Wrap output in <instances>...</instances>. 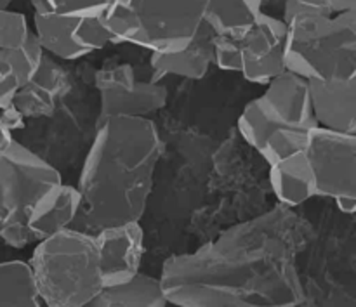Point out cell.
<instances>
[{
	"mask_svg": "<svg viewBox=\"0 0 356 307\" xmlns=\"http://www.w3.org/2000/svg\"><path fill=\"white\" fill-rule=\"evenodd\" d=\"M309 236L306 219L277 205L169 257L160 288L176 307H299L306 294L298 256Z\"/></svg>",
	"mask_w": 356,
	"mask_h": 307,
	"instance_id": "6da1fadb",
	"label": "cell"
},
{
	"mask_svg": "<svg viewBox=\"0 0 356 307\" xmlns=\"http://www.w3.org/2000/svg\"><path fill=\"white\" fill-rule=\"evenodd\" d=\"M162 151V138L152 118L115 117L96 124L76 184L80 212L73 229L94 235L141 221Z\"/></svg>",
	"mask_w": 356,
	"mask_h": 307,
	"instance_id": "7a4b0ae2",
	"label": "cell"
},
{
	"mask_svg": "<svg viewBox=\"0 0 356 307\" xmlns=\"http://www.w3.org/2000/svg\"><path fill=\"white\" fill-rule=\"evenodd\" d=\"M236 127L268 165L302 151L308 132L318 127L309 108L308 82L294 73H282L245 104Z\"/></svg>",
	"mask_w": 356,
	"mask_h": 307,
	"instance_id": "3957f363",
	"label": "cell"
},
{
	"mask_svg": "<svg viewBox=\"0 0 356 307\" xmlns=\"http://www.w3.org/2000/svg\"><path fill=\"white\" fill-rule=\"evenodd\" d=\"M28 266L45 307H83L104 288L96 238L79 229L35 243Z\"/></svg>",
	"mask_w": 356,
	"mask_h": 307,
	"instance_id": "277c9868",
	"label": "cell"
},
{
	"mask_svg": "<svg viewBox=\"0 0 356 307\" xmlns=\"http://www.w3.org/2000/svg\"><path fill=\"white\" fill-rule=\"evenodd\" d=\"M211 0H110L101 16L111 44L149 52H176L190 44L204 23Z\"/></svg>",
	"mask_w": 356,
	"mask_h": 307,
	"instance_id": "5b68a950",
	"label": "cell"
},
{
	"mask_svg": "<svg viewBox=\"0 0 356 307\" xmlns=\"http://www.w3.org/2000/svg\"><path fill=\"white\" fill-rule=\"evenodd\" d=\"M285 26V72L305 80L355 78L356 13L301 16Z\"/></svg>",
	"mask_w": 356,
	"mask_h": 307,
	"instance_id": "8992f818",
	"label": "cell"
},
{
	"mask_svg": "<svg viewBox=\"0 0 356 307\" xmlns=\"http://www.w3.org/2000/svg\"><path fill=\"white\" fill-rule=\"evenodd\" d=\"M61 181L54 165L13 139L0 155V242L16 250L37 243L26 226L28 212Z\"/></svg>",
	"mask_w": 356,
	"mask_h": 307,
	"instance_id": "52a82bcc",
	"label": "cell"
},
{
	"mask_svg": "<svg viewBox=\"0 0 356 307\" xmlns=\"http://www.w3.org/2000/svg\"><path fill=\"white\" fill-rule=\"evenodd\" d=\"M302 153L315 197H356V135L315 127L308 132Z\"/></svg>",
	"mask_w": 356,
	"mask_h": 307,
	"instance_id": "ba28073f",
	"label": "cell"
},
{
	"mask_svg": "<svg viewBox=\"0 0 356 307\" xmlns=\"http://www.w3.org/2000/svg\"><path fill=\"white\" fill-rule=\"evenodd\" d=\"M99 92V122L115 117L149 118L169 103V90L156 82H146L136 76L127 63L104 66L94 75Z\"/></svg>",
	"mask_w": 356,
	"mask_h": 307,
	"instance_id": "9c48e42d",
	"label": "cell"
},
{
	"mask_svg": "<svg viewBox=\"0 0 356 307\" xmlns=\"http://www.w3.org/2000/svg\"><path fill=\"white\" fill-rule=\"evenodd\" d=\"M33 35L45 56L75 61L111 44L106 30L94 17L38 16L33 14Z\"/></svg>",
	"mask_w": 356,
	"mask_h": 307,
	"instance_id": "30bf717a",
	"label": "cell"
},
{
	"mask_svg": "<svg viewBox=\"0 0 356 307\" xmlns=\"http://www.w3.org/2000/svg\"><path fill=\"white\" fill-rule=\"evenodd\" d=\"M287 26L282 17L261 13L256 23L238 40L240 75L250 83L268 85L285 73Z\"/></svg>",
	"mask_w": 356,
	"mask_h": 307,
	"instance_id": "8fae6325",
	"label": "cell"
},
{
	"mask_svg": "<svg viewBox=\"0 0 356 307\" xmlns=\"http://www.w3.org/2000/svg\"><path fill=\"white\" fill-rule=\"evenodd\" d=\"M99 250L103 287H120L141 274L145 233L139 222L111 226L94 233Z\"/></svg>",
	"mask_w": 356,
	"mask_h": 307,
	"instance_id": "7c38bea8",
	"label": "cell"
},
{
	"mask_svg": "<svg viewBox=\"0 0 356 307\" xmlns=\"http://www.w3.org/2000/svg\"><path fill=\"white\" fill-rule=\"evenodd\" d=\"M306 82L316 125L337 134L356 135V76Z\"/></svg>",
	"mask_w": 356,
	"mask_h": 307,
	"instance_id": "4fadbf2b",
	"label": "cell"
},
{
	"mask_svg": "<svg viewBox=\"0 0 356 307\" xmlns=\"http://www.w3.org/2000/svg\"><path fill=\"white\" fill-rule=\"evenodd\" d=\"M80 212V193L76 186L61 181L49 188L28 212L26 226L35 242L51 238L52 235L73 228Z\"/></svg>",
	"mask_w": 356,
	"mask_h": 307,
	"instance_id": "5bb4252c",
	"label": "cell"
},
{
	"mask_svg": "<svg viewBox=\"0 0 356 307\" xmlns=\"http://www.w3.org/2000/svg\"><path fill=\"white\" fill-rule=\"evenodd\" d=\"M216 35L202 23L190 44L176 52H149V66L156 76L202 80L214 65Z\"/></svg>",
	"mask_w": 356,
	"mask_h": 307,
	"instance_id": "9a60e30c",
	"label": "cell"
},
{
	"mask_svg": "<svg viewBox=\"0 0 356 307\" xmlns=\"http://www.w3.org/2000/svg\"><path fill=\"white\" fill-rule=\"evenodd\" d=\"M68 87V76L61 66L52 61L51 56H45L37 75L16 92L13 106L24 120L51 117Z\"/></svg>",
	"mask_w": 356,
	"mask_h": 307,
	"instance_id": "2e32d148",
	"label": "cell"
},
{
	"mask_svg": "<svg viewBox=\"0 0 356 307\" xmlns=\"http://www.w3.org/2000/svg\"><path fill=\"white\" fill-rule=\"evenodd\" d=\"M268 181H270L271 191L277 197L278 205L282 207L296 208L315 198L312 176H309L308 163L302 151L271 163Z\"/></svg>",
	"mask_w": 356,
	"mask_h": 307,
	"instance_id": "e0dca14e",
	"label": "cell"
},
{
	"mask_svg": "<svg viewBox=\"0 0 356 307\" xmlns=\"http://www.w3.org/2000/svg\"><path fill=\"white\" fill-rule=\"evenodd\" d=\"M264 13L263 0H211L204 14V24L216 37L240 40Z\"/></svg>",
	"mask_w": 356,
	"mask_h": 307,
	"instance_id": "ac0fdd59",
	"label": "cell"
},
{
	"mask_svg": "<svg viewBox=\"0 0 356 307\" xmlns=\"http://www.w3.org/2000/svg\"><path fill=\"white\" fill-rule=\"evenodd\" d=\"M165 295L160 288L159 278L138 274L131 283L103 288L83 307H167Z\"/></svg>",
	"mask_w": 356,
	"mask_h": 307,
	"instance_id": "d6986e66",
	"label": "cell"
},
{
	"mask_svg": "<svg viewBox=\"0 0 356 307\" xmlns=\"http://www.w3.org/2000/svg\"><path fill=\"white\" fill-rule=\"evenodd\" d=\"M0 307H44L28 260L0 263Z\"/></svg>",
	"mask_w": 356,
	"mask_h": 307,
	"instance_id": "ffe728a7",
	"label": "cell"
},
{
	"mask_svg": "<svg viewBox=\"0 0 356 307\" xmlns=\"http://www.w3.org/2000/svg\"><path fill=\"white\" fill-rule=\"evenodd\" d=\"M44 58L45 52L42 51L40 44H38L33 31H30L26 40H24L19 47L0 51V61H2L3 65L13 72V75L16 76L17 83H19V89L26 85V83L37 75Z\"/></svg>",
	"mask_w": 356,
	"mask_h": 307,
	"instance_id": "44dd1931",
	"label": "cell"
},
{
	"mask_svg": "<svg viewBox=\"0 0 356 307\" xmlns=\"http://www.w3.org/2000/svg\"><path fill=\"white\" fill-rule=\"evenodd\" d=\"M33 14L38 16L94 17L101 19L110 0H30Z\"/></svg>",
	"mask_w": 356,
	"mask_h": 307,
	"instance_id": "7402d4cb",
	"label": "cell"
},
{
	"mask_svg": "<svg viewBox=\"0 0 356 307\" xmlns=\"http://www.w3.org/2000/svg\"><path fill=\"white\" fill-rule=\"evenodd\" d=\"M30 31V23L24 14L17 10L0 9V51L19 47L26 40Z\"/></svg>",
	"mask_w": 356,
	"mask_h": 307,
	"instance_id": "603a6c76",
	"label": "cell"
},
{
	"mask_svg": "<svg viewBox=\"0 0 356 307\" xmlns=\"http://www.w3.org/2000/svg\"><path fill=\"white\" fill-rule=\"evenodd\" d=\"M214 66L222 72H240V45L235 38L214 37Z\"/></svg>",
	"mask_w": 356,
	"mask_h": 307,
	"instance_id": "cb8c5ba5",
	"label": "cell"
},
{
	"mask_svg": "<svg viewBox=\"0 0 356 307\" xmlns=\"http://www.w3.org/2000/svg\"><path fill=\"white\" fill-rule=\"evenodd\" d=\"M282 21L285 24L294 17L313 16V14H323L330 16V9L327 7L325 0H282Z\"/></svg>",
	"mask_w": 356,
	"mask_h": 307,
	"instance_id": "d4e9b609",
	"label": "cell"
},
{
	"mask_svg": "<svg viewBox=\"0 0 356 307\" xmlns=\"http://www.w3.org/2000/svg\"><path fill=\"white\" fill-rule=\"evenodd\" d=\"M0 122H2V125L10 132V134H13L14 131H17V128L24 127V117L13 106V104H10L9 108L0 110Z\"/></svg>",
	"mask_w": 356,
	"mask_h": 307,
	"instance_id": "484cf974",
	"label": "cell"
},
{
	"mask_svg": "<svg viewBox=\"0 0 356 307\" xmlns=\"http://www.w3.org/2000/svg\"><path fill=\"white\" fill-rule=\"evenodd\" d=\"M325 3L332 14L356 13V0H325Z\"/></svg>",
	"mask_w": 356,
	"mask_h": 307,
	"instance_id": "4316f807",
	"label": "cell"
},
{
	"mask_svg": "<svg viewBox=\"0 0 356 307\" xmlns=\"http://www.w3.org/2000/svg\"><path fill=\"white\" fill-rule=\"evenodd\" d=\"M336 205L343 214L353 215L356 210V197H339L336 198Z\"/></svg>",
	"mask_w": 356,
	"mask_h": 307,
	"instance_id": "83f0119b",
	"label": "cell"
},
{
	"mask_svg": "<svg viewBox=\"0 0 356 307\" xmlns=\"http://www.w3.org/2000/svg\"><path fill=\"white\" fill-rule=\"evenodd\" d=\"M13 139H14L13 134H10V132L3 127L2 122H0V155H2L7 148H9V144L13 142Z\"/></svg>",
	"mask_w": 356,
	"mask_h": 307,
	"instance_id": "f1b7e54d",
	"label": "cell"
},
{
	"mask_svg": "<svg viewBox=\"0 0 356 307\" xmlns=\"http://www.w3.org/2000/svg\"><path fill=\"white\" fill-rule=\"evenodd\" d=\"M271 2H280V3H282V0H263V6H264V7L270 6Z\"/></svg>",
	"mask_w": 356,
	"mask_h": 307,
	"instance_id": "f546056e",
	"label": "cell"
}]
</instances>
